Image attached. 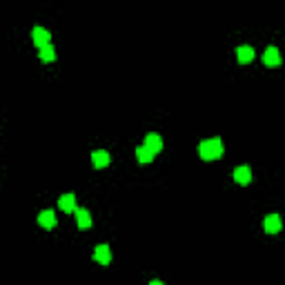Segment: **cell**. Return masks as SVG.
<instances>
[{
    "label": "cell",
    "mask_w": 285,
    "mask_h": 285,
    "mask_svg": "<svg viewBox=\"0 0 285 285\" xmlns=\"http://www.w3.org/2000/svg\"><path fill=\"white\" fill-rule=\"evenodd\" d=\"M198 154L203 160H216L223 156V142L221 138H207L198 145Z\"/></svg>",
    "instance_id": "cell-1"
},
{
    "label": "cell",
    "mask_w": 285,
    "mask_h": 285,
    "mask_svg": "<svg viewBox=\"0 0 285 285\" xmlns=\"http://www.w3.org/2000/svg\"><path fill=\"white\" fill-rule=\"evenodd\" d=\"M32 38H34V45H36L38 49L45 47V45H49V40H52V36H49V32L45 29V27H34Z\"/></svg>",
    "instance_id": "cell-2"
},
{
    "label": "cell",
    "mask_w": 285,
    "mask_h": 285,
    "mask_svg": "<svg viewBox=\"0 0 285 285\" xmlns=\"http://www.w3.org/2000/svg\"><path fill=\"white\" fill-rule=\"evenodd\" d=\"M281 227H283V221H281L279 214H269V216L263 221V230L267 234H279Z\"/></svg>",
    "instance_id": "cell-3"
},
{
    "label": "cell",
    "mask_w": 285,
    "mask_h": 285,
    "mask_svg": "<svg viewBox=\"0 0 285 285\" xmlns=\"http://www.w3.org/2000/svg\"><path fill=\"white\" fill-rule=\"evenodd\" d=\"M58 207L63 212H67V214H76V210H78V205H76V196L74 194H63L58 198Z\"/></svg>",
    "instance_id": "cell-4"
},
{
    "label": "cell",
    "mask_w": 285,
    "mask_h": 285,
    "mask_svg": "<svg viewBox=\"0 0 285 285\" xmlns=\"http://www.w3.org/2000/svg\"><path fill=\"white\" fill-rule=\"evenodd\" d=\"M263 63L267 65V67H279V65H281V53H279V49H276L274 45H269V47L265 49Z\"/></svg>",
    "instance_id": "cell-5"
},
{
    "label": "cell",
    "mask_w": 285,
    "mask_h": 285,
    "mask_svg": "<svg viewBox=\"0 0 285 285\" xmlns=\"http://www.w3.org/2000/svg\"><path fill=\"white\" fill-rule=\"evenodd\" d=\"M234 180H236L238 185H249V180H252V169H249L248 165H238V167L234 169Z\"/></svg>",
    "instance_id": "cell-6"
},
{
    "label": "cell",
    "mask_w": 285,
    "mask_h": 285,
    "mask_svg": "<svg viewBox=\"0 0 285 285\" xmlns=\"http://www.w3.org/2000/svg\"><path fill=\"white\" fill-rule=\"evenodd\" d=\"M94 261H98L101 265H109L111 263V249L109 245H98L94 249Z\"/></svg>",
    "instance_id": "cell-7"
},
{
    "label": "cell",
    "mask_w": 285,
    "mask_h": 285,
    "mask_svg": "<svg viewBox=\"0 0 285 285\" xmlns=\"http://www.w3.org/2000/svg\"><path fill=\"white\" fill-rule=\"evenodd\" d=\"M109 154L105 152V149H96L94 154H91V165H94L96 169H101V167H107L109 165Z\"/></svg>",
    "instance_id": "cell-8"
},
{
    "label": "cell",
    "mask_w": 285,
    "mask_h": 285,
    "mask_svg": "<svg viewBox=\"0 0 285 285\" xmlns=\"http://www.w3.org/2000/svg\"><path fill=\"white\" fill-rule=\"evenodd\" d=\"M236 58L241 65H248L254 60V49L249 47V45H241V47L236 49Z\"/></svg>",
    "instance_id": "cell-9"
},
{
    "label": "cell",
    "mask_w": 285,
    "mask_h": 285,
    "mask_svg": "<svg viewBox=\"0 0 285 285\" xmlns=\"http://www.w3.org/2000/svg\"><path fill=\"white\" fill-rule=\"evenodd\" d=\"M142 145H147L154 154H159L160 149H163V138H160L159 134L152 132V134H147V136H145V142H142Z\"/></svg>",
    "instance_id": "cell-10"
},
{
    "label": "cell",
    "mask_w": 285,
    "mask_h": 285,
    "mask_svg": "<svg viewBox=\"0 0 285 285\" xmlns=\"http://www.w3.org/2000/svg\"><path fill=\"white\" fill-rule=\"evenodd\" d=\"M38 223H40V227H47V230H52L53 225H56V214H53V210H45L38 214Z\"/></svg>",
    "instance_id": "cell-11"
},
{
    "label": "cell",
    "mask_w": 285,
    "mask_h": 285,
    "mask_svg": "<svg viewBox=\"0 0 285 285\" xmlns=\"http://www.w3.org/2000/svg\"><path fill=\"white\" fill-rule=\"evenodd\" d=\"M76 221H78L80 230H85V227H91V214H89V210H83V207H78V210H76Z\"/></svg>",
    "instance_id": "cell-12"
},
{
    "label": "cell",
    "mask_w": 285,
    "mask_h": 285,
    "mask_svg": "<svg viewBox=\"0 0 285 285\" xmlns=\"http://www.w3.org/2000/svg\"><path fill=\"white\" fill-rule=\"evenodd\" d=\"M38 58H40L42 63H52V60H56V49L52 47V42H49V45H45V47H40Z\"/></svg>",
    "instance_id": "cell-13"
},
{
    "label": "cell",
    "mask_w": 285,
    "mask_h": 285,
    "mask_svg": "<svg viewBox=\"0 0 285 285\" xmlns=\"http://www.w3.org/2000/svg\"><path fill=\"white\" fill-rule=\"evenodd\" d=\"M136 159L141 160V163H152V160H154V152L147 147V145H141V147L136 149Z\"/></svg>",
    "instance_id": "cell-14"
}]
</instances>
